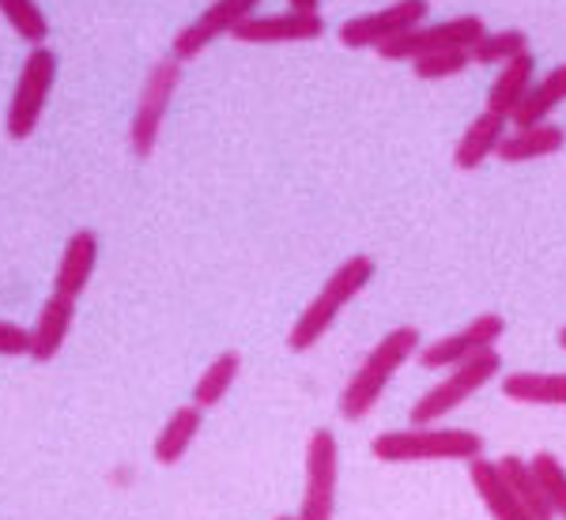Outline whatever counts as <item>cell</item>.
Masks as SVG:
<instances>
[{
    "instance_id": "6da1fadb",
    "label": "cell",
    "mask_w": 566,
    "mask_h": 520,
    "mask_svg": "<svg viewBox=\"0 0 566 520\" xmlns=\"http://www.w3.org/2000/svg\"><path fill=\"white\" fill-rule=\"evenodd\" d=\"M419 351H423V336H419V328L412 325H400L381 336L340 392V418H348V423L367 418L374 407H378V400L386 396L389 381L397 378L400 367L412 362Z\"/></svg>"
},
{
    "instance_id": "7a4b0ae2",
    "label": "cell",
    "mask_w": 566,
    "mask_h": 520,
    "mask_svg": "<svg viewBox=\"0 0 566 520\" xmlns=\"http://www.w3.org/2000/svg\"><path fill=\"white\" fill-rule=\"evenodd\" d=\"M374 272H378V264H374V257H367V253H355V257L344 261L340 268L325 279V287L310 298V306L298 314V321L291 325V332H287L291 351H295V354L314 351V347L325 340L328 328L336 325V317H340L344 309L355 303V295H363V290H367Z\"/></svg>"
},
{
    "instance_id": "3957f363",
    "label": "cell",
    "mask_w": 566,
    "mask_h": 520,
    "mask_svg": "<svg viewBox=\"0 0 566 520\" xmlns=\"http://www.w3.org/2000/svg\"><path fill=\"white\" fill-rule=\"evenodd\" d=\"M370 456L381 464H423V460H476L483 456V437L464 426H408L389 431L370 442Z\"/></svg>"
},
{
    "instance_id": "277c9868",
    "label": "cell",
    "mask_w": 566,
    "mask_h": 520,
    "mask_svg": "<svg viewBox=\"0 0 566 520\" xmlns=\"http://www.w3.org/2000/svg\"><path fill=\"white\" fill-rule=\"evenodd\" d=\"M499 373H502V354L499 351H480L476 359L446 370V378L438 381L434 389H427L423 396L412 404V423L416 426L442 423L450 412H458L464 400H472L480 389H488L491 381H499Z\"/></svg>"
},
{
    "instance_id": "5b68a950",
    "label": "cell",
    "mask_w": 566,
    "mask_h": 520,
    "mask_svg": "<svg viewBox=\"0 0 566 520\" xmlns=\"http://www.w3.org/2000/svg\"><path fill=\"white\" fill-rule=\"evenodd\" d=\"M53 79H57V53H53L50 45H34V50L27 53L20 79H15V91H12V103H8V114H4L8 140H27V136L39 129L42 109L50 103Z\"/></svg>"
},
{
    "instance_id": "8992f818",
    "label": "cell",
    "mask_w": 566,
    "mask_h": 520,
    "mask_svg": "<svg viewBox=\"0 0 566 520\" xmlns=\"http://www.w3.org/2000/svg\"><path fill=\"white\" fill-rule=\"evenodd\" d=\"M178 79H181V61H175L170 53L155 61L148 76H144L140 98H136L133 121H129V148L136 159H148L155 151V140H159L163 117H167V106L178 91Z\"/></svg>"
},
{
    "instance_id": "52a82bcc",
    "label": "cell",
    "mask_w": 566,
    "mask_h": 520,
    "mask_svg": "<svg viewBox=\"0 0 566 520\" xmlns=\"http://www.w3.org/2000/svg\"><path fill=\"white\" fill-rule=\"evenodd\" d=\"M483 34H488V23H483L480 15H453V20L419 23L416 31H408V34H400V39L381 45L378 57H386V61H419V57H427V53L472 50Z\"/></svg>"
},
{
    "instance_id": "ba28073f",
    "label": "cell",
    "mask_w": 566,
    "mask_h": 520,
    "mask_svg": "<svg viewBox=\"0 0 566 520\" xmlns=\"http://www.w3.org/2000/svg\"><path fill=\"white\" fill-rule=\"evenodd\" d=\"M336 487H340V445L333 431H314L306 442V487L298 520H333Z\"/></svg>"
},
{
    "instance_id": "9c48e42d",
    "label": "cell",
    "mask_w": 566,
    "mask_h": 520,
    "mask_svg": "<svg viewBox=\"0 0 566 520\" xmlns=\"http://www.w3.org/2000/svg\"><path fill=\"white\" fill-rule=\"evenodd\" d=\"M427 15H431V0H392V4L378 8V12L355 15V20L344 23L340 42L348 50H381L386 42L416 31Z\"/></svg>"
},
{
    "instance_id": "30bf717a",
    "label": "cell",
    "mask_w": 566,
    "mask_h": 520,
    "mask_svg": "<svg viewBox=\"0 0 566 520\" xmlns=\"http://www.w3.org/2000/svg\"><path fill=\"white\" fill-rule=\"evenodd\" d=\"M258 4L261 0H212V4H208L193 23L181 26V31L175 34L170 57L181 61V65H186V61H197L216 39L234 34L245 20H250V15H258Z\"/></svg>"
},
{
    "instance_id": "8fae6325",
    "label": "cell",
    "mask_w": 566,
    "mask_h": 520,
    "mask_svg": "<svg viewBox=\"0 0 566 520\" xmlns=\"http://www.w3.org/2000/svg\"><path fill=\"white\" fill-rule=\"evenodd\" d=\"M506 336V321L499 314H480L458 332L442 336V340L427 343L419 351V367L423 370H453L461 362L476 359L480 351H495V343Z\"/></svg>"
},
{
    "instance_id": "7c38bea8",
    "label": "cell",
    "mask_w": 566,
    "mask_h": 520,
    "mask_svg": "<svg viewBox=\"0 0 566 520\" xmlns=\"http://www.w3.org/2000/svg\"><path fill=\"white\" fill-rule=\"evenodd\" d=\"M325 34V20L322 12H276V15H250L234 39L245 45H283V42H314Z\"/></svg>"
},
{
    "instance_id": "4fadbf2b",
    "label": "cell",
    "mask_w": 566,
    "mask_h": 520,
    "mask_svg": "<svg viewBox=\"0 0 566 520\" xmlns=\"http://www.w3.org/2000/svg\"><path fill=\"white\" fill-rule=\"evenodd\" d=\"M469 482L480 495L491 520H533L528 509L522 506V498L514 495V487H510L506 476H502L499 460H483V456L469 460Z\"/></svg>"
},
{
    "instance_id": "5bb4252c",
    "label": "cell",
    "mask_w": 566,
    "mask_h": 520,
    "mask_svg": "<svg viewBox=\"0 0 566 520\" xmlns=\"http://www.w3.org/2000/svg\"><path fill=\"white\" fill-rule=\"evenodd\" d=\"M72 321H76V298L57 295V290H53V295L42 303L39 321H34V328H31V359L50 362L53 354L65 347Z\"/></svg>"
},
{
    "instance_id": "9a60e30c",
    "label": "cell",
    "mask_w": 566,
    "mask_h": 520,
    "mask_svg": "<svg viewBox=\"0 0 566 520\" xmlns=\"http://www.w3.org/2000/svg\"><path fill=\"white\" fill-rule=\"evenodd\" d=\"M506 125H510V117L499 114V109H483V114H476V121L461 132L458 148H453V162H458V170H480L483 162L499 151L502 136L510 132Z\"/></svg>"
},
{
    "instance_id": "2e32d148",
    "label": "cell",
    "mask_w": 566,
    "mask_h": 520,
    "mask_svg": "<svg viewBox=\"0 0 566 520\" xmlns=\"http://www.w3.org/2000/svg\"><path fill=\"white\" fill-rule=\"evenodd\" d=\"M95 264H98V238L91 231H76L61 250V264H57V276H53V290L69 298H80L84 287L95 276Z\"/></svg>"
},
{
    "instance_id": "e0dca14e",
    "label": "cell",
    "mask_w": 566,
    "mask_h": 520,
    "mask_svg": "<svg viewBox=\"0 0 566 520\" xmlns=\"http://www.w3.org/2000/svg\"><path fill=\"white\" fill-rule=\"evenodd\" d=\"M566 144V129L563 125L541 121V125H514L506 136H502L495 159L502 162H536L555 155Z\"/></svg>"
},
{
    "instance_id": "ac0fdd59",
    "label": "cell",
    "mask_w": 566,
    "mask_h": 520,
    "mask_svg": "<svg viewBox=\"0 0 566 520\" xmlns=\"http://www.w3.org/2000/svg\"><path fill=\"white\" fill-rule=\"evenodd\" d=\"M499 389L514 404H533V407H566V373H536V370H517L499 378Z\"/></svg>"
},
{
    "instance_id": "d6986e66",
    "label": "cell",
    "mask_w": 566,
    "mask_h": 520,
    "mask_svg": "<svg viewBox=\"0 0 566 520\" xmlns=\"http://www.w3.org/2000/svg\"><path fill=\"white\" fill-rule=\"evenodd\" d=\"M200 426H205V412H200L197 404H181V407H175L167 423H163L159 437H155V445H151L155 464H163V468H175L181 456L189 453V445L197 442Z\"/></svg>"
},
{
    "instance_id": "ffe728a7",
    "label": "cell",
    "mask_w": 566,
    "mask_h": 520,
    "mask_svg": "<svg viewBox=\"0 0 566 520\" xmlns=\"http://www.w3.org/2000/svg\"><path fill=\"white\" fill-rule=\"evenodd\" d=\"M533 84H536V57L533 53H522V57L506 61L488 87V109H499V114L514 117V109L525 103V95L533 91Z\"/></svg>"
},
{
    "instance_id": "44dd1931",
    "label": "cell",
    "mask_w": 566,
    "mask_h": 520,
    "mask_svg": "<svg viewBox=\"0 0 566 520\" xmlns=\"http://www.w3.org/2000/svg\"><path fill=\"white\" fill-rule=\"evenodd\" d=\"M566 103V65H555L547 76H541L533 84V91L525 95V103L514 109L510 121L514 125H541Z\"/></svg>"
},
{
    "instance_id": "7402d4cb",
    "label": "cell",
    "mask_w": 566,
    "mask_h": 520,
    "mask_svg": "<svg viewBox=\"0 0 566 520\" xmlns=\"http://www.w3.org/2000/svg\"><path fill=\"white\" fill-rule=\"evenodd\" d=\"M499 468H502V476H506L510 487H514V495L522 498L528 517H533V520H555V509H552V501H547V490H544L541 476L533 471V464L510 453V456H502V460H499Z\"/></svg>"
},
{
    "instance_id": "603a6c76",
    "label": "cell",
    "mask_w": 566,
    "mask_h": 520,
    "mask_svg": "<svg viewBox=\"0 0 566 520\" xmlns=\"http://www.w3.org/2000/svg\"><path fill=\"white\" fill-rule=\"evenodd\" d=\"M239 373H242V359H239V351H223V354H216V359L205 367V373H200V378H197V385H193V404L200 407V412H212L216 404H223V400H227V392L234 389V381H239Z\"/></svg>"
},
{
    "instance_id": "cb8c5ba5",
    "label": "cell",
    "mask_w": 566,
    "mask_h": 520,
    "mask_svg": "<svg viewBox=\"0 0 566 520\" xmlns=\"http://www.w3.org/2000/svg\"><path fill=\"white\" fill-rule=\"evenodd\" d=\"M522 53H533L528 50V34L517 31V26H506V31H495V34H483V39L472 45V61L476 65H506V61L522 57Z\"/></svg>"
},
{
    "instance_id": "d4e9b609",
    "label": "cell",
    "mask_w": 566,
    "mask_h": 520,
    "mask_svg": "<svg viewBox=\"0 0 566 520\" xmlns=\"http://www.w3.org/2000/svg\"><path fill=\"white\" fill-rule=\"evenodd\" d=\"M0 15H4L8 26H12L23 42L45 45V39H50V20H45L34 0H0Z\"/></svg>"
},
{
    "instance_id": "484cf974",
    "label": "cell",
    "mask_w": 566,
    "mask_h": 520,
    "mask_svg": "<svg viewBox=\"0 0 566 520\" xmlns=\"http://www.w3.org/2000/svg\"><path fill=\"white\" fill-rule=\"evenodd\" d=\"M528 464H533V471L544 482L547 501H552V509H555V520H566V468H563V460L555 453H536Z\"/></svg>"
},
{
    "instance_id": "4316f807",
    "label": "cell",
    "mask_w": 566,
    "mask_h": 520,
    "mask_svg": "<svg viewBox=\"0 0 566 520\" xmlns=\"http://www.w3.org/2000/svg\"><path fill=\"white\" fill-rule=\"evenodd\" d=\"M472 65V50H446V53H427V57L412 61L419 79H453Z\"/></svg>"
},
{
    "instance_id": "83f0119b",
    "label": "cell",
    "mask_w": 566,
    "mask_h": 520,
    "mask_svg": "<svg viewBox=\"0 0 566 520\" xmlns=\"http://www.w3.org/2000/svg\"><path fill=\"white\" fill-rule=\"evenodd\" d=\"M0 354H31V328L0 321Z\"/></svg>"
},
{
    "instance_id": "f1b7e54d",
    "label": "cell",
    "mask_w": 566,
    "mask_h": 520,
    "mask_svg": "<svg viewBox=\"0 0 566 520\" xmlns=\"http://www.w3.org/2000/svg\"><path fill=\"white\" fill-rule=\"evenodd\" d=\"M291 8H295V12H317V8H322V0H287Z\"/></svg>"
},
{
    "instance_id": "f546056e",
    "label": "cell",
    "mask_w": 566,
    "mask_h": 520,
    "mask_svg": "<svg viewBox=\"0 0 566 520\" xmlns=\"http://www.w3.org/2000/svg\"><path fill=\"white\" fill-rule=\"evenodd\" d=\"M559 347H563V351H566V328H559Z\"/></svg>"
},
{
    "instance_id": "4dcf8cb0",
    "label": "cell",
    "mask_w": 566,
    "mask_h": 520,
    "mask_svg": "<svg viewBox=\"0 0 566 520\" xmlns=\"http://www.w3.org/2000/svg\"><path fill=\"white\" fill-rule=\"evenodd\" d=\"M272 520H298V517H272Z\"/></svg>"
}]
</instances>
